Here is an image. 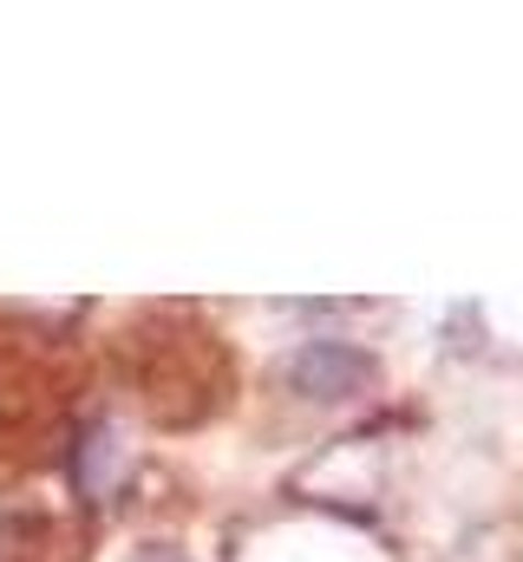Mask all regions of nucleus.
<instances>
[{
    "label": "nucleus",
    "instance_id": "nucleus-1",
    "mask_svg": "<svg viewBox=\"0 0 523 562\" xmlns=\"http://www.w3.org/2000/svg\"><path fill=\"white\" fill-rule=\"evenodd\" d=\"M367 373H374L367 353H354V347H341V340H314V347H301V353L288 360V386H294L301 400H341V393H354Z\"/></svg>",
    "mask_w": 523,
    "mask_h": 562
},
{
    "label": "nucleus",
    "instance_id": "nucleus-2",
    "mask_svg": "<svg viewBox=\"0 0 523 562\" xmlns=\"http://www.w3.org/2000/svg\"><path fill=\"white\" fill-rule=\"evenodd\" d=\"M131 562H190L183 550H170V543H151V550H137Z\"/></svg>",
    "mask_w": 523,
    "mask_h": 562
}]
</instances>
